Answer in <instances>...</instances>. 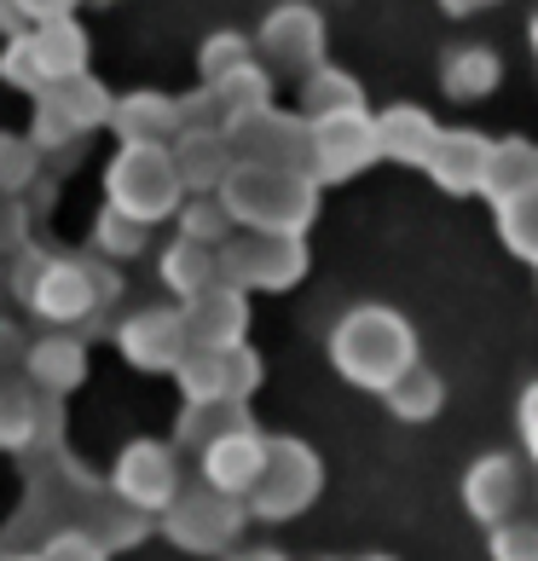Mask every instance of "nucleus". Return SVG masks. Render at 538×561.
Listing matches in <instances>:
<instances>
[{
    "label": "nucleus",
    "instance_id": "1",
    "mask_svg": "<svg viewBox=\"0 0 538 561\" xmlns=\"http://www.w3.org/2000/svg\"><path fill=\"white\" fill-rule=\"evenodd\" d=\"M336 365L347 370L354 382L365 388H388L411 365V336L394 313H377V307H365L354 313L342 330H336Z\"/></svg>",
    "mask_w": 538,
    "mask_h": 561
},
{
    "label": "nucleus",
    "instance_id": "2",
    "mask_svg": "<svg viewBox=\"0 0 538 561\" xmlns=\"http://www.w3.org/2000/svg\"><path fill=\"white\" fill-rule=\"evenodd\" d=\"M313 492H319V457L296 440H266V463L243 497H250V510L266 515V522H284L301 504H313Z\"/></svg>",
    "mask_w": 538,
    "mask_h": 561
},
{
    "label": "nucleus",
    "instance_id": "3",
    "mask_svg": "<svg viewBox=\"0 0 538 561\" xmlns=\"http://www.w3.org/2000/svg\"><path fill=\"white\" fill-rule=\"evenodd\" d=\"M169 538L185 550H220L226 538L238 533L243 522V497H226L215 486H203V492H174V504H169Z\"/></svg>",
    "mask_w": 538,
    "mask_h": 561
},
{
    "label": "nucleus",
    "instance_id": "4",
    "mask_svg": "<svg viewBox=\"0 0 538 561\" xmlns=\"http://www.w3.org/2000/svg\"><path fill=\"white\" fill-rule=\"evenodd\" d=\"M116 492L128 497L134 510H145V515L169 510L174 492H180L174 451H169V446H151V440L128 446V451H122V463H116Z\"/></svg>",
    "mask_w": 538,
    "mask_h": 561
},
{
    "label": "nucleus",
    "instance_id": "5",
    "mask_svg": "<svg viewBox=\"0 0 538 561\" xmlns=\"http://www.w3.org/2000/svg\"><path fill=\"white\" fill-rule=\"evenodd\" d=\"M266 463V440L250 428H238V434H220V440L203 446V474H209V486L226 492V497H243L255 486V474Z\"/></svg>",
    "mask_w": 538,
    "mask_h": 561
},
{
    "label": "nucleus",
    "instance_id": "6",
    "mask_svg": "<svg viewBox=\"0 0 538 561\" xmlns=\"http://www.w3.org/2000/svg\"><path fill=\"white\" fill-rule=\"evenodd\" d=\"M463 497H469V515L487 527H499L515 515V504H522V469L510 463V457H481V463L469 469L463 481Z\"/></svg>",
    "mask_w": 538,
    "mask_h": 561
},
{
    "label": "nucleus",
    "instance_id": "7",
    "mask_svg": "<svg viewBox=\"0 0 538 561\" xmlns=\"http://www.w3.org/2000/svg\"><path fill=\"white\" fill-rule=\"evenodd\" d=\"M180 347H185V330H180V319H169V313H145V319H134V330H128V353H134L139 365H174Z\"/></svg>",
    "mask_w": 538,
    "mask_h": 561
},
{
    "label": "nucleus",
    "instance_id": "8",
    "mask_svg": "<svg viewBox=\"0 0 538 561\" xmlns=\"http://www.w3.org/2000/svg\"><path fill=\"white\" fill-rule=\"evenodd\" d=\"M388 405H394V417L423 423L428 411L440 405V382H434L428 370H400V377L388 382Z\"/></svg>",
    "mask_w": 538,
    "mask_h": 561
},
{
    "label": "nucleus",
    "instance_id": "9",
    "mask_svg": "<svg viewBox=\"0 0 538 561\" xmlns=\"http://www.w3.org/2000/svg\"><path fill=\"white\" fill-rule=\"evenodd\" d=\"M30 370L41 377V388H76V377H81V353L70 347V342H47L30 359Z\"/></svg>",
    "mask_w": 538,
    "mask_h": 561
},
{
    "label": "nucleus",
    "instance_id": "10",
    "mask_svg": "<svg viewBox=\"0 0 538 561\" xmlns=\"http://www.w3.org/2000/svg\"><path fill=\"white\" fill-rule=\"evenodd\" d=\"M35 434V411L24 388H0V446H24Z\"/></svg>",
    "mask_w": 538,
    "mask_h": 561
},
{
    "label": "nucleus",
    "instance_id": "11",
    "mask_svg": "<svg viewBox=\"0 0 538 561\" xmlns=\"http://www.w3.org/2000/svg\"><path fill=\"white\" fill-rule=\"evenodd\" d=\"M492 561H538V522H499L492 527Z\"/></svg>",
    "mask_w": 538,
    "mask_h": 561
},
{
    "label": "nucleus",
    "instance_id": "12",
    "mask_svg": "<svg viewBox=\"0 0 538 561\" xmlns=\"http://www.w3.org/2000/svg\"><path fill=\"white\" fill-rule=\"evenodd\" d=\"M47 284H53V289H41V296H35L41 307H47V313H76V307L88 301V289H81V273H76V266H53Z\"/></svg>",
    "mask_w": 538,
    "mask_h": 561
},
{
    "label": "nucleus",
    "instance_id": "13",
    "mask_svg": "<svg viewBox=\"0 0 538 561\" xmlns=\"http://www.w3.org/2000/svg\"><path fill=\"white\" fill-rule=\"evenodd\" d=\"M41 561H105V545H99L93 533H58L47 550H41Z\"/></svg>",
    "mask_w": 538,
    "mask_h": 561
},
{
    "label": "nucleus",
    "instance_id": "14",
    "mask_svg": "<svg viewBox=\"0 0 538 561\" xmlns=\"http://www.w3.org/2000/svg\"><path fill=\"white\" fill-rule=\"evenodd\" d=\"M522 423H527V446H533V457H538V388L527 393V411H522Z\"/></svg>",
    "mask_w": 538,
    "mask_h": 561
},
{
    "label": "nucleus",
    "instance_id": "15",
    "mask_svg": "<svg viewBox=\"0 0 538 561\" xmlns=\"http://www.w3.org/2000/svg\"><path fill=\"white\" fill-rule=\"evenodd\" d=\"M238 561H284L278 550H255V556H238Z\"/></svg>",
    "mask_w": 538,
    "mask_h": 561
},
{
    "label": "nucleus",
    "instance_id": "16",
    "mask_svg": "<svg viewBox=\"0 0 538 561\" xmlns=\"http://www.w3.org/2000/svg\"><path fill=\"white\" fill-rule=\"evenodd\" d=\"M12 561H41V556H12Z\"/></svg>",
    "mask_w": 538,
    "mask_h": 561
},
{
    "label": "nucleus",
    "instance_id": "17",
    "mask_svg": "<svg viewBox=\"0 0 538 561\" xmlns=\"http://www.w3.org/2000/svg\"><path fill=\"white\" fill-rule=\"evenodd\" d=\"M370 561H388V556H370Z\"/></svg>",
    "mask_w": 538,
    "mask_h": 561
}]
</instances>
